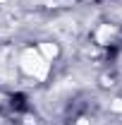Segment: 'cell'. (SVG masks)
Wrapping results in <instances>:
<instances>
[{"label":"cell","mask_w":122,"mask_h":125,"mask_svg":"<svg viewBox=\"0 0 122 125\" xmlns=\"http://www.w3.org/2000/svg\"><path fill=\"white\" fill-rule=\"evenodd\" d=\"M7 108L15 115H26V113H31V101L24 92H12L7 94Z\"/></svg>","instance_id":"6da1fadb"}]
</instances>
